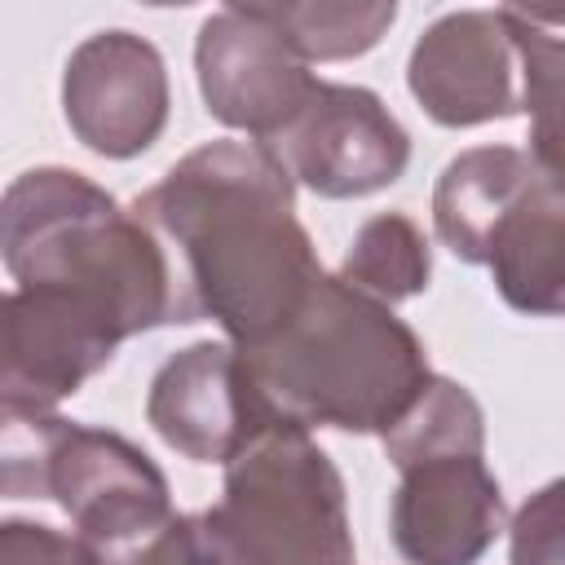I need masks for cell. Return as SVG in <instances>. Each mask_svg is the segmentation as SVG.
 I'll use <instances>...</instances> for the list:
<instances>
[{
  "mask_svg": "<svg viewBox=\"0 0 565 565\" xmlns=\"http://www.w3.org/2000/svg\"><path fill=\"white\" fill-rule=\"evenodd\" d=\"M146 419L177 455L194 463H230L278 424V411L265 402L234 344L199 340L154 371Z\"/></svg>",
  "mask_w": 565,
  "mask_h": 565,
  "instance_id": "9",
  "label": "cell"
},
{
  "mask_svg": "<svg viewBox=\"0 0 565 565\" xmlns=\"http://www.w3.org/2000/svg\"><path fill=\"white\" fill-rule=\"evenodd\" d=\"M0 486L9 499H53L106 565H124L177 516L141 446L62 415H4Z\"/></svg>",
  "mask_w": 565,
  "mask_h": 565,
  "instance_id": "5",
  "label": "cell"
},
{
  "mask_svg": "<svg viewBox=\"0 0 565 565\" xmlns=\"http://www.w3.org/2000/svg\"><path fill=\"white\" fill-rule=\"evenodd\" d=\"M296 49L305 62H340L358 57L380 44L393 26L397 4H353V0H313V4H256Z\"/></svg>",
  "mask_w": 565,
  "mask_h": 565,
  "instance_id": "18",
  "label": "cell"
},
{
  "mask_svg": "<svg viewBox=\"0 0 565 565\" xmlns=\"http://www.w3.org/2000/svg\"><path fill=\"white\" fill-rule=\"evenodd\" d=\"M168 66L132 31L88 35L62 71V110L71 132L102 159H132L168 128Z\"/></svg>",
  "mask_w": 565,
  "mask_h": 565,
  "instance_id": "10",
  "label": "cell"
},
{
  "mask_svg": "<svg viewBox=\"0 0 565 565\" xmlns=\"http://www.w3.org/2000/svg\"><path fill=\"white\" fill-rule=\"evenodd\" d=\"M0 565H106L79 534L9 516L0 525Z\"/></svg>",
  "mask_w": 565,
  "mask_h": 565,
  "instance_id": "20",
  "label": "cell"
},
{
  "mask_svg": "<svg viewBox=\"0 0 565 565\" xmlns=\"http://www.w3.org/2000/svg\"><path fill=\"white\" fill-rule=\"evenodd\" d=\"M503 530V490L486 455H433L402 468L393 547L406 565H477Z\"/></svg>",
  "mask_w": 565,
  "mask_h": 565,
  "instance_id": "12",
  "label": "cell"
},
{
  "mask_svg": "<svg viewBox=\"0 0 565 565\" xmlns=\"http://www.w3.org/2000/svg\"><path fill=\"white\" fill-rule=\"evenodd\" d=\"M238 353L278 419L300 428L384 437L433 380L419 335L393 305L358 291L340 274H322L274 335Z\"/></svg>",
  "mask_w": 565,
  "mask_h": 565,
  "instance_id": "2",
  "label": "cell"
},
{
  "mask_svg": "<svg viewBox=\"0 0 565 565\" xmlns=\"http://www.w3.org/2000/svg\"><path fill=\"white\" fill-rule=\"evenodd\" d=\"M512 565H565V477L539 486L508 525Z\"/></svg>",
  "mask_w": 565,
  "mask_h": 565,
  "instance_id": "19",
  "label": "cell"
},
{
  "mask_svg": "<svg viewBox=\"0 0 565 565\" xmlns=\"http://www.w3.org/2000/svg\"><path fill=\"white\" fill-rule=\"evenodd\" d=\"M521 13L539 26H565V9H521Z\"/></svg>",
  "mask_w": 565,
  "mask_h": 565,
  "instance_id": "21",
  "label": "cell"
},
{
  "mask_svg": "<svg viewBox=\"0 0 565 565\" xmlns=\"http://www.w3.org/2000/svg\"><path fill=\"white\" fill-rule=\"evenodd\" d=\"M384 455L397 472L433 455H486V415L463 384L433 375L411 411L384 433Z\"/></svg>",
  "mask_w": 565,
  "mask_h": 565,
  "instance_id": "16",
  "label": "cell"
},
{
  "mask_svg": "<svg viewBox=\"0 0 565 565\" xmlns=\"http://www.w3.org/2000/svg\"><path fill=\"white\" fill-rule=\"evenodd\" d=\"M132 212L168 247L190 313L230 344L274 335L322 282L296 216V181L260 141H207L172 163Z\"/></svg>",
  "mask_w": 565,
  "mask_h": 565,
  "instance_id": "1",
  "label": "cell"
},
{
  "mask_svg": "<svg viewBox=\"0 0 565 565\" xmlns=\"http://www.w3.org/2000/svg\"><path fill=\"white\" fill-rule=\"evenodd\" d=\"M0 252L18 287H62L110 309L128 335L194 322L159 234L75 168H31L0 203Z\"/></svg>",
  "mask_w": 565,
  "mask_h": 565,
  "instance_id": "3",
  "label": "cell"
},
{
  "mask_svg": "<svg viewBox=\"0 0 565 565\" xmlns=\"http://www.w3.org/2000/svg\"><path fill=\"white\" fill-rule=\"evenodd\" d=\"M428 274H433L428 238L402 212L371 216L353 234V243H349V252L340 260V278L353 282L358 291L384 300V305H397V300L419 296L428 287Z\"/></svg>",
  "mask_w": 565,
  "mask_h": 565,
  "instance_id": "17",
  "label": "cell"
},
{
  "mask_svg": "<svg viewBox=\"0 0 565 565\" xmlns=\"http://www.w3.org/2000/svg\"><path fill=\"white\" fill-rule=\"evenodd\" d=\"M499 296L530 318H565V190L543 172L499 216L486 260Z\"/></svg>",
  "mask_w": 565,
  "mask_h": 565,
  "instance_id": "13",
  "label": "cell"
},
{
  "mask_svg": "<svg viewBox=\"0 0 565 565\" xmlns=\"http://www.w3.org/2000/svg\"><path fill=\"white\" fill-rule=\"evenodd\" d=\"M124 340V322L88 296L62 287H13L4 296L0 349L4 415H53V406L79 393Z\"/></svg>",
  "mask_w": 565,
  "mask_h": 565,
  "instance_id": "6",
  "label": "cell"
},
{
  "mask_svg": "<svg viewBox=\"0 0 565 565\" xmlns=\"http://www.w3.org/2000/svg\"><path fill=\"white\" fill-rule=\"evenodd\" d=\"M539 168L516 146H472L455 154L433 190V230L468 265L486 260V243L499 216L534 185Z\"/></svg>",
  "mask_w": 565,
  "mask_h": 565,
  "instance_id": "14",
  "label": "cell"
},
{
  "mask_svg": "<svg viewBox=\"0 0 565 565\" xmlns=\"http://www.w3.org/2000/svg\"><path fill=\"white\" fill-rule=\"evenodd\" d=\"M508 31L521 53V110L530 115V159L565 190V35L530 22L516 4H503Z\"/></svg>",
  "mask_w": 565,
  "mask_h": 565,
  "instance_id": "15",
  "label": "cell"
},
{
  "mask_svg": "<svg viewBox=\"0 0 565 565\" xmlns=\"http://www.w3.org/2000/svg\"><path fill=\"white\" fill-rule=\"evenodd\" d=\"M199 565H353L344 481L309 428L278 419L225 463L221 499L194 512Z\"/></svg>",
  "mask_w": 565,
  "mask_h": 565,
  "instance_id": "4",
  "label": "cell"
},
{
  "mask_svg": "<svg viewBox=\"0 0 565 565\" xmlns=\"http://www.w3.org/2000/svg\"><path fill=\"white\" fill-rule=\"evenodd\" d=\"M194 71L207 115L256 141L278 137L322 84L300 49L256 4H225L203 18Z\"/></svg>",
  "mask_w": 565,
  "mask_h": 565,
  "instance_id": "7",
  "label": "cell"
},
{
  "mask_svg": "<svg viewBox=\"0 0 565 565\" xmlns=\"http://www.w3.org/2000/svg\"><path fill=\"white\" fill-rule=\"evenodd\" d=\"M406 84L441 128H477L521 110V53L503 9L437 18L411 49Z\"/></svg>",
  "mask_w": 565,
  "mask_h": 565,
  "instance_id": "11",
  "label": "cell"
},
{
  "mask_svg": "<svg viewBox=\"0 0 565 565\" xmlns=\"http://www.w3.org/2000/svg\"><path fill=\"white\" fill-rule=\"evenodd\" d=\"M296 185L322 199H362L388 190L411 163V132L362 84L322 79L305 110L260 141Z\"/></svg>",
  "mask_w": 565,
  "mask_h": 565,
  "instance_id": "8",
  "label": "cell"
}]
</instances>
